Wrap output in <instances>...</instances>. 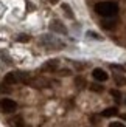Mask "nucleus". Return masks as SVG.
<instances>
[{
    "mask_svg": "<svg viewBox=\"0 0 126 127\" xmlns=\"http://www.w3.org/2000/svg\"><path fill=\"white\" fill-rule=\"evenodd\" d=\"M95 11L101 17H115L118 12V5L115 2H98L95 5Z\"/></svg>",
    "mask_w": 126,
    "mask_h": 127,
    "instance_id": "obj_1",
    "label": "nucleus"
},
{
    "mask_svg": "<svg viewBox=\"0 0 126 127\" xmlns=\"http://www.w3.org/2000/svg\"><path fill=\"white\" fill-rule=\"evenodd\" d=\"M17 110V102L9 98H3L0 99V112L2 113H12Z\"/></svg>",
    "mask_w": 126,
    "mask_h": 127,
    "instance_id": "obj_2",
    "label": "nucleus"
},
{
    "mask_svg": "<svg viewBox=\"0 0 126 127\" xmlns=\"http://www.w3.org/2000/svg\"><path fill=\"white\" fill-rule=\"evenodd\" d=\"M92 76H93V79L98 81V82H104V81H108V78H109L108 73H106L103 68H95L92 71Z\"/></svg>",
    "mask_w": 126,
    "mask_h": 127,
    "instance_id": "obj_3",
    "label": "nucleus"
},
{
    "mask_svg": "<svg viewBox=\"0 0 126 127\" xmlns=\"http://www.w3.org/2000/svg\"><path fill=\"white\" fill-rule=\"evenodd\" d=\"M50 30L55 31V33H59V34H67V28L59 20H53L52 23H50Z\"/></svg>",
    "mask_w": 126,
    "mask_h": 127,
    "instance_id": "obj_4",
    "label": "nucleus"
},
{
    "mask_svg": "<svg viewBox=\"0 0 126 127\" xmlns=\"http://www.w3.org/2000/svg\"><path fill=\"white\" fill-rule=\"evenodd\" d=\"M58 65H59V62L56 59H52V61H47L45 64H44L42 70H44V71H55V70L58 68Z\"/></svg>",
    "mask_w": 126,
    "mask_h": 127,
    "instance_id": "obj_5",
    "label": "nucleus"
},
{
    "mask_svg": "<svg viewBox=\"0 0 126 127\" xmlns=\"http://www.w3.org/2000/svg\"><path fill=\"white\" fill-rule=\"evenodd\" d=\"M2 84H5V85H12V84H17V78H16V71H11V73H8L3 78V82Z\"/></svg>",
    "mask_w": 126,
    "mask_h": 127,
    "instance_id": "obj_6",
    "label": "nucleus"
},
{
    "mask_svg": "<svg viewBox=\"0 0 126 127\" xmlns=\"http://www.w3.org/2000/svg\"><path fill=\"white\" fill-rule=\"evenodd\" d=\"M101 25H103V28H106V30H112V28H115L117 20L112 19V17H108V19H104V20L101 22Z\"/></svg>",
    "mask_w": 126,
    "mask_h": 127,
    "instance_id": "obj_7",
    "label": "nucleus"
},
{
    "mask_svg": "<svg viewBox=\"0 0 126 127\" xmlns=\"http://www.w3.org/2000/svg\"><path fill=\"white\" fill-rule=\"evenodd\" d=\"M16 78H17V82H23V84H27L30 81V74L25 73V71H16Z\"/></svg>",
    "mask_w": 126,
    "mask_h": 127,
    "instance_id": "obj_8",
    "label": "nucleus"
},
{
    "mask_svg": "<svg viewBox=\"0 0 126 127\" xmlns=\"http://www.w3.org/2000/svg\"><path fill=\"white\" fill-rule=\"evenodd\" d=\"M117 113H118V109H117V107H109V109L103 110L101 115H103V116H106V118H111V116H115Z\"/></svg>",
    "mask_w": 126,
    "mask_h": 127,
    "instance_id": "obj_9",
    "label": "nucleus"
},
{
    "mask_svg": "<svg viewBox=\"0 0 126 127\" xmlns=\"http://www.w3.org/2000/svg\"><path fill=\"white\" fill-rule=\"evenodd\" d=\"M0 61H3L6 64H12V59L9 58V53L6 50H0Z\"/></svg>",
    "mask_w": 126,
    "mask_h": 127,
    "instance_id": "obj_10",
    "label": "nucleus"
},
{
    "mask_svg": "<svg viewBox=\"0 0 126 127\" xmlns=\"http://www.w3.org/2000/svg\"><path fill=\"white\" fill-rule=\"evenodd\" d=\"M62 11H64L65 14L68 16V19H73V17H75V14H73V11H72V8H70V6H68L67 3H64V5H62Z\"/></svg>",
    "mask_w": 126,
    "mask_h": 127,
    "instance_id": "obj_11",
    "label": "nucleus"
},
{
    "mask_svg": "<svg viewBox=\"0 0 126 127\" xmlns=\"http://www.w3.org/2000/svg\"><path fill=\"white\" fill-rule=\"evenodd\" d=\"M111 95L114 96V99L117 101V102H120V98H122V95H120V92H118V90H111Z\"/></svg>",
    "mask_w": 126,
    "mask_h": 127,
    "instance_id": "obj_12",
    "label": "nucleus"
},
{
    "mask_svg": "<svg viewBox=\"0 0 126 127\" xmlns=\"http://www.w3.org/2000/svg\"><path fill=\"white\" fill-rule=\"evenodd\" d=\"M28 40H30L28 34H19L17 36V42H28Z\"/></svg>",
    "mask_w": 126,
    "mask_h": 127,
    "instance_id": "obj_13",
    "label": "nucleus"
},
{
    "mask_svg": "<svg viewBox=\"0 0 126 127\" xmlns=\"http://www.w3.org/2000/svg\"><path fill=\"white\" fill-rule=\"evenodd\" d=\"M115 84L117 85H125L126 84V79L123 78V76H115Z\"/></svg>",
    "mask_w": 126,
    "mask_h": 127,
    "instance_id": "obj_14",
    "label": "nucleus"
},
{
    "mask_svg": "<svg viewBox=\"0 0 126 127\" xmlns=\"http://www.w3.org/2000/svg\"><path fill=\"white\" fill-rule=\"evenodd\" d=\"M75 84H76V87H79V88H83V87L86 85V81H84L83 78H76V79H75Z\"/></svg>",
    "mask_w": 126,
    "mask_h": 127,
    "instance_id": "obj_15",
    "label": "nucleus"
},
{
    "mask_svg": "<svg viewBox=\"0 0 126 127\" xmlns=\"http://www.w3.org/2000/svg\"><path fill=\"white\" fill-rule=\"evenodd\" d=\"M90 90L100 93V92H103V87H101V85H98V84H92V85H90Z\"/></svg>",
    "mask_w": 126,
    "mask_h": 127,
    "instance_id": "obj_16",
    "label": "nucleus"
},
{
    "mask_svg": "<svg viewBox=\"0 0 126 127\" xmlns=\"http://www.w3.org/2000/svg\"><path fill=\"white\" fill-rule=\"evenodd\" d=\"M109 127H125V124L117 123V121H115V123H111V124H109Z\"/></svg>",
    "mask_w": 126,
    "mask_h": 127,
    "instance_id": "obj_17",
    "label": "nucleus"
},
{
    "mask_svg": "<svg viewBox=\"0 0 126 127\" xmlns=\"http://www.w3.org/2000/svg\"><path fill=\"white\" fill-rule=\"evenodd\" d=\"M111 67H112V68H115V70H122V71H125V70H126V68L122 67V65H111Z\"/></svg>",
    "mask_w": 126,
    "mask_h": 127,
    "instance_id": "obj_18",
    "label": "nucleus"
},
{
    "mask_svg": "<svg viewBox=\"0 0 126 127\" xmlns=\"http://www.w3.org/2000/svg\"><path fill=\"white\" fill-rule=\"evenodd\" d=\"M89 36H90V37H95V39H100V36L95 34V33H89Z\"/></svg>",
    "mask_w": 126,
    "mask_h": 127,
    "instance_id": "obj_19",
    "label": "nucleus"
},
{
    "mask_svg": "<svg viewBox=\"0 0 126 127\" xmlns=\"http://www.w3.org/2000/svg\"><path fill=\"white\" fill-rule=\"evenodd\" d=\"M61 74H64V76H65V74H70V71H68V70H62Z\"/></svg>",
    "mask_w": 126,
    "mask_h": 127,
    "instance_id": "obj_20",
    "label": "nucleus"
},
{
    "mask_svg": "<svg viewBox=\"0 0 126 127\" xmlns=\"http://www.w3.org/2000/svg\"><path fill=\"white\" fill-rule=\"evenodd\" d=\"M48 2L52 3V5H55V3H59V0H48Z\"/></svg>",
    "mask_w": 126,
    "mask_h": 127,
    "instance_id": "obj_21",
    "label": "nucleus"
},
{
    "mask_svg": "<svg viewBox=\"0 0 126 127\" xmlns=\"http://www.w3.org/2000/svg\"><path fill=\"white\" fill-rule=\"evenodd\" d=\"M122 119H123V121H126V113H123V115H122Z\"/></svg>",
    "mask_w": 126,
    "mask_h": 127,
    "instance_id": "obj_22",
    "label": "nucleus"
}]
</instances>
